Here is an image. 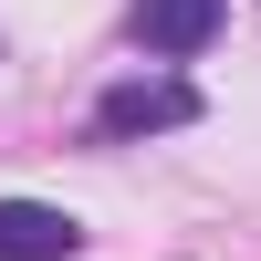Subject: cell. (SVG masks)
Here are the masks:
<instances>
[{
    "mask_svg": "<svg viewBox=\"0 0 261 261\" xmlns=\"http://www.w3.org/2000/svg\"><path fill=\"white\" fill-rule=\"evenodd\" d=\"M84 220L73 209H42V199H0V261H73Z\"/></svg>",
    "mask_w": 261,
    "mask_h": 261,
    "instance_id": "obj_1",
    "label": "cell"
},
{
    "mask_svg": "<svg viewBox=\"0 0 261 261\" xmlns=\"http://www.w3.org/2000/svg\"><path fill=\"white\" fill-rule=\"evenodd\" d=\"M94 125L105 136H146V125H199V94H188V84H115V94L94 105Z\"/></svg>",
    "mask_w": 261,
    "mask_h": 261,
    "instance_id": "obj_2",
    "label": "cell"
},
{
    "mask_svg": "<svg viewBox=\"0 0 261 261\" xmlns=\"http://www.w3.org/2000/svg\"><path fill=\"white\" fill-rule=\"evenodd\" d=\"M220 11H230V0H136V42L167 53V63H188L209 32H220Z\"/></svg>",
    "mask_w": 261,
    "mask_h": 261,
    "instance_id": "obj_3",
    "label": "cell"
}]
</instances>
